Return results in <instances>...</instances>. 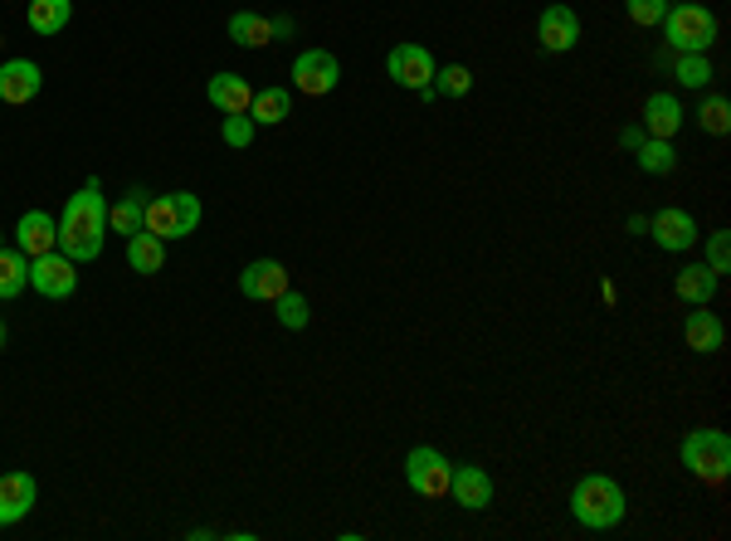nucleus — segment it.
Returning <instances> with one entry per match:
<instances>
[{
	"label": "nucleus",
	"instance_id": "obj_6",
	"mask_svg": "<svg viewBox=\"0 0 731 541\" xmlns=\"http://www.w3.org/2000/svg\"><path fill=\"white\" fill-rule=\"evenodd\" d=\"M448 478H454V464L439 454L434 444H414L405 454V483H410L414 498H448Z\"/></svg>",
	"mask_w": 731,
	"mask_h": 541
},
{
	"label": "nucleus",
	"instance_id": "obj_8",
	"mask_svg": "<svg viewBox=\"0 0 731 541\" xmlns=\"http://www.w3.org/2000/svg\"><path fill=\"white\" fill-rule=\"evenodd\" d=\"M342 84V64H336L332 49H302L292 59V88L308 98H328L332 88Z\"/></svg>",
	"mask_w": 731,
	"mask_h": 541
},
{
	"label": "nucleus",
	"instance_id": "obj_3",
	"mask_svg": "<svg viewBox=\"0 0 731 541\" xmlns=\"http://www.w3.org/2000/svg\"><path fill=\"white\" fill-rule=\"evenodd\" d=\"M200 216H206L200 196H190V190H171V196L146 200V220H142V230H146V234H156V240H186V234H196Z\"/></svg>",
	"mask_w": 731,
	"mask_h": 541
},
{
	"label": "nucleus",
	"instance_id": "obj_20",
	"mask_svg": "<svg viewBox=\"0 0 731 541\" xmlns=\"http://www.w3.org/2000/svg\"><path fill=\"white\" fill-rule=\"evenodd\" d=\"M683 128V103L673 93H649L644 98V132L649 137H668Z\"/></svg>",
	"mask_w": 731,
	"mask_h": 541
},
{
	"label": "nucleus",
	"instance_id": "obj_29",
	"mask_svg": "<svg viewBox=\"0 0 731 541\" xmlns=\"http://www.w3.org/2000/svg\"><path fill=\"white\" fill-rule=\"evenodd\" d=\"M274 318L288 327V332H302V327H308V318H312V308H308V298H302L298 288H284L274 298Z\"/></svg>",
	"mask_w": 731,
	"mask_h": 541
},
{
	"label": "nucleus",
	"instance_id": "obj_16",
	"mask_svg": "<svg viewBox=\"0 0 731 541\" xmlns=\"http://www.w3.org/2000/svg\"><path fill=\"white\" fill-rule=\"evenodd\" d=\"M284 288H288V268L278 264V258H254V264L240 274V292L254 298V302H274Z\"/></svg>",
	"mask_w": 731,
	"mask_h": 541
},
{
	"label": "nucleus",
	"instance_id": "obj_36",
	"mask_svg": "<svg viewBox=\"0 0 731 541\" xmlns=\"http://www.w3.org/2000/svg\"><path fill=\"white\" fill-rule=\"evenodd\" d=\"M5 336H10V332H5V322H0V352H5Z\"/></svg>",
	"mask_w": 731,
	"mask_h": 541
},
{
	"label": "nucleus",
	"instance_id": "obj_17",
	"mask_svg": "<svg viewBox=\"0 0 731 541\" xmlns=\"http://www.w3.org/2000/svg\"><path fill=\"white\" fill-rule=\"evenodd\" d=\"M206 98H210V108L230 118V112H250L254 88H250V78H244V74H215L206 84Z\"/></svg>",
	"mask_w": 731,
	"mask_h": 541
},
{
	"label": "nucleus",
	"instance_id": "obj_21",
	"mask_svg": "<svg viewBox=\"0 0 731 541\" xmlns=\"http://www.w3.org/2000/svg\"><path fill=\"white\" fill-rule=\"evenodd\" d=\"M288 112H292V93H288V88H258L254 103H250L254 128H278V122H288Z\"/></svg>",
	"mask_w": 731,
	"mask_h": 541
},
{
	"label": "nucleus",
	"instance_id": "obj_12",
	"mask_svg": "<svg viewBox=\"0 0 731 541\" xmlns=\"http://www.w3.org/2000/svg\"><path fill=\"white\" fill-rule=\"evenodd\" d=\"M40 88H44L40 64H30V59H5V64H0V103L25 108V103H35V98H40Z\"/></svg>",
	"mask_w": 731,
	"mask_h": 541
},
{
	"label": "nucleus",
	"instance_id": "obj_38",
	"mask_svg": "<svg viewBox=\"0 0 731 541\" xmlns=\"http://www.w3.org/2000/svg\"><path fill=\"white\" fill-rule=\"evenodd\" d=\"M0 108H5V103H0Z\"/></svg>",
	"mask_w": 731,
	"mask_h": 541
},
{
	"label": "nucleus",
	"instance_id": "obj_35",
	"mask_svg": "<svg viewBox=\"0 0 731 541\" xmlns=\"http://www.w3.org/2000/svg\"><path fill=\"white\" fill-rule=\"evenodd\" d=\"M649 132L644 128H620V146H629V152H639V142H644Z\"/></svg>",
	"mask_w": 731,
	"mask_h": 541
},
{
	"label": "nucleus",
	"instance_id": "obj_9",
	"mask_svg": "<svg viewBox=\"0 0 731 541\" xmlns=\"http://www.w3.org/2000/svg\"><path fill=\"white\" fill-rule=\"evenodd\" d=\"M30 288H35L40 298H69V292L78 288V264L59 250L30 258Z\"/></svg>",
	"mask_w": 731,
	"mask_h": 541
},
{
	"label": "nucleus",
	"instance_id": "obj_1",
	"mask_svg": "<svg viewBox=\"0 0 731 541\" xmlns=\"http://www.w3.org/2000/svg\"><path fill=\"white\" fill-rule=\"evenodd\" d=\"M108 240V200H103V180L88 176L84 186L69 196L59 216V254H69L74 264H93L103 254Z\"/></svg>",
	"mask_w": 731,
	"mask_h": 541
},
{
	"label": "nucleus",
	"instance_id": "obj_23",
	"mask_svg": "<svg viewBox=\"0 0 731 541\" xmlns=\"http://www.w3.org/2000/svg\"><path fill=\"white\" fill-rule=\"evenodd\" d=\"M25 20H30L35 35H59V30L74 20V0H30Z\"/></svg>",
	"mask_w": 731,
	"mask_h": 541
},
{
	"label": "nucleus",
	"instance_id": "obj_5",
	"mask_svg": "<svg viewBox=\"0 0 731 541\" xmlns=\"http://www.w3.org/2000/svg\"><path fill=\"white\" fill-rule=\"evenodd\" d=\"M683 468L702 483H727L731 473V439L722 430H693L683 439Z\"/></svg>",
	"mask_w": 731,
	"mask_h": 541
},
{
	"label": "nucleus",
	"instance_id": "obj_28",
	"mask_svg": "<svg viewBox=\"0 0 731 541\" xmlns=\"http://www.w3.org/2000/svg\"><path fill=\"white\" fill-rule=\"evenodd\" d=\"M697 128L712 132V137H727L731 132V103L722 93H707L702 103H697Z\"/></svg>",
	"mask_w": 731,
	"mask_h": 541
},
{
	"label": "nucleus",
	"instance_id": "obj_22",
	"mask_svg": "<svg viewBox=\"0 0 731 541\" xmlns=\"http://www.w3.org/2000/svg\"><path fill=\"white\" fill-rule=\"evenodd\" d=\"M128 264H132V274H162V268H166V240L137 230L128 240Z\"/></svg>",
	"mask_w": 731,
	"mask_h": 541
},
{
	"label": "nucleus",
	"instance_id": "obj_7",
	"mask_svg": "<svg viewBox=\"0 0 731 541\" xmlns=\"http://www.w3.org/2000/svg\"><path fill=\"white\" fill-rule=\"evenodd\" d=\"M434 54L424 49V44H414V40H405L396 44V49L386 54V74L396 78L400 88H410V93H424V98H434Z\"/></svg>",
	"mask_w": 731,
	"mask_h": 541
},
{
	"label": "nucleus",
	"instance_id": "obj_19",
	"mask_svg": "<svg viewBox=\"0 0 731 541\" xmlns=\"http://www.w3.org/2000/svg\"><path fill=\"white\" fill-rule=\"evenodd\" d=\"M717 284H722V274H712L707 264H688L673 274V292H678L688 308H707V302L717 298Z\"/></svg>",
	"mask_w": 731,
	"mask_h": 541
},
{
	"label": "nucleus",
	"instance_id": "obj_33",
	"mask_svg": "<svg viewBox=\"0 0 731 541\" xmlns=\"http://www.w3.org/2000/svg\"><path fill=\"white\" fill-rule=\"evenodd\" d=\"M220 137H224V146L244 152V146L254 142V118H250V112H230V118H224V128H220Z\"/></svg>",
	"mask_w": 731,
	"mask_h": 541
},
{
	"label": "nucleus",
	"instance_id": "obj_18",
	"mask_svg": "<svg viewBox=\"0 0 731 541\" xmlns=\"http://www.w3.org/2000/svg\"><path fill=\"white\" fill-rule=\"evenodd\" d=\"M683 342H688V352L712 356V352H722L727 327H722V318H717V312L693 308V312H688V322H683Z\"/></svg>",
	"mask_w": 731,
	"mask_h": 541
},
{
	"label": "nucleus",
	"instance_id": "obj_26",
	"mask_svg": "<svg viewBox=\"0 0 731 541\" xmlns=\"http://www.w3.org/2000/svg\"><path fill=\"white\" fill-rule=\"evenodd\" d=\"M30 288V254L0 250V298H20Z\"/></svg>",
	"mask_w": 731,
	"mask_h": 541
},
{
	"label": "nucleus",
	"instance_id": "obj_13",
	"mask_svg": "<svg viewBox=\"0 0 731 541\" xmlns=\"http://www.w3.org/2000/svg\"><path fill=\"white\" fill-rule=\"evenodd\" d=\"M15 250L30 254V258L59 250V220H54L49 210H25L20 224H15Z\"/></svg>",
	"mask_w": 731,
	"mask_h": 541
},
{
	"label": "nucleus",
	"instance_id": "obj_31",
	"mask_svg": "<svg viewBox=\"0 0 731 541\" xmlns=\"http://www.w3.org/2000/svg\"><path fill=\"white\" fill-rule=\"evenodd\" d=\"M673 78L683 88H707L712 84V64H707V54H678L673 59Z\"/></svg>",
	"mask_w": 731,
	"mask_h": 541
},
{
	"label": "nucleus",
	"instance_id": "obj_10",
	"mask_svg": "<svg viewBox=\"0 0 731 541\" xmlns=\"http://www.w3.org/2000/svg\"><path fill=\"white\" fill-rule=\"evenodd\" d=\"M40 498V483L35 473L15 468V473H0V527H15L30 517V507Z\"/></svg>",
	"mask_w": 731,
	"mask_h": 541
},
{
	"label": "nucleus",
	"instance_id": "obj_37",
	"mask_svg": "<svg viewBox=\"0 0 731 541\" xmlns=\"http://www.w3.org/2000/svg\"><path fill=\"white\" fill-rule=\"evenodd\" d=\"M0 250H5V240H0Z\"/></svg>",
	"mask_w": 731,
	"mask_h": 541
},
{
	"label": "nucleus",
	"instance_id": "obj_32",
	"mask_svg": "<svg viewBox=\"0 0 731 541\" xmlns=\"http://www.w3.org/2000/svg\"><path fill=\"white\" fill-rule=\"evenodd\" d=\"M624 15L634 20L639 30H658L663 15H668V0H624Z\"/></svg>",
	"mask_w": 731,
	"mask_h": 541
},
{
	"label": "nucleus",
	"instance_id": "obj_25",
	"mask_svg": "<svg viewBox=\"0 0 731 541\" xmlns=\"http://www.w3.org/2000/svg\"><path fill=\"white\" fill-rule=\"evenodd\" d=\"M142 220H146V190H132V196H122L118 206H108V230L128 234V240L142 230Z\"/></svg>",
	"mask_w": 731,
	"mask_h": 541
},
{
	"label": "nucleus",
	"instance_id": "obj_11",
	"mask_svg": "<svg viewBox=\"0 0 731 541\" xmlns=\"http://www.w3.org/2000/svg\"><path fill=\"white\" fill-rule=\"evenodd\" d=\"M536 40L546 54H571L580 44V15L571 5H546L536 20Z\"/></svg>",
	"mask_w": 731,
	"mask_h": 541
},
{
	"label": "nucleus",
	"instance_id": "obj_4",
	"mask_svg": "<svg viewBox=\"0 0 731 541\" xmlns=\"http://www.w3.org/2000/svg\"><path fill=\"white\" fill-rule=\"evenodd\" d=\"M663 35L673 54H707L717 44V15L707 5H668Z\"/></svg>",
	"mask_w": 731,
	"mask_h": 541
},
{
	"label": "nucleus",
	"instance_id": "obj_24",
	"mask_svg": "<svg viewBox=\"0 0 731 541\" xmlns=\"http://www.w3.org/2000/svg\"><path fill=\"white\" fill-rule=\"evenodd\" d=\"M230 40L240 44V49H264V44L274 40V20L254 15V10H234V15H230Z\"/></svg>",
	"mask_w": 731,
	"mask_h": 541
},
{
	"label": "nucleus",
	"instance_id": "obj_27",
	"mask_svg": "<svg viewBox=\"0 0 731 541\" xmlns=\"http://www.w3.org/2000/svg\"><path fill=\"white\" fill-rule=\"evenodd\" d=\"M639 166H644L649 176H668L673 166H678V152H673L668 137H644L639 142Z\"/></svg>",
	"mask_w": 731,
	"mask_h": 541
},
{
	"label": "nucleus",
	"instance_id": "obj_15",
	"mask_svg": "<svg viewBox=\"0 0 731 541\" xmlns=\"http://www.w3.org/2000/svg\"><path fill=\"white\" fill-rule=\"evenodd\" d=\"M448 498L458 507H468V512H483V507H492V478L488 468L478 464H454V478H448Z\"/></svg>",
	"mask_w": 731,
	"mask_h": 541
},
{
	"label": "nucleus",
	"instance_id": "obj_34",
	"mask_svg": "<svg viewBox=\"0 0 731 541\" xmlns=\"http://www.w3.org/2000/svg\"><path fill=\"white\" fill-rule=\"evenodd\" d=\"M707 268H712V274H727L731 268V234L727 230H717L712 240H707V258H702Z\"/></svg>",
	"mask_w": 731,
	"mask_h": 541
},
{
	"label": "nucleus",
	"instance_id": "obj_14",
	"mask_svg": "<svg viewBox=\"0 0 731 541\" xmlns=\"http://www.w3.org/2000/svg\"><path fill=\"white\" fill-rule=\"evenodd\" d=\"M649 234H654L658 250L683 254V250H693V244H697V220L688 216V210L668 206V210H658V216L649 220Z\"/></svg>",
	"mask_w": 731,
	"mask_h": 541
},
{
	"label": "nucleus",
	"instance_id": "obj_30",
	"mask_svg": "<svg viewBox=\"0 0 731 541\" xmlns=\"http://www.w3.org/2000/svg\"><path fill=\"white\" fill-rule=\"evenodd\" d=\"M434 93L468 98V93H474V74H468L464 64H439V69H434Z\"/></svg>",
	"mask_w": 731,
	"mask_h": 541
},
{
	"label": "nucleus",
	"instance_id": "obj_2",
	"mask_svg": "<svg viewBox=\"0 0 731 541\" xmlns=\"http://www.w3.org/2000/svg\"><path fill=\"white\" fill-rule=\"evenodd\" d=\"M624 512H629V498L610 473H585L576 488H571V517H576L585 532H610V527L624 522Z\"/></svg>",
	"mask_w": 731,
	"mask_h": 541
}]
</instances>
